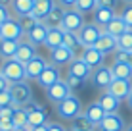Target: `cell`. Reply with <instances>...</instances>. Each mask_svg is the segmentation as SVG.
I'll return each mask as SVG.
<instances>
[{"instance_id": "1", "label": "cell", "mask_w": 132, "mask_h": 131, "mask_svg": "<svg viewBox=\"0 0 132 131\" xmlns=\"http://www.w3.org/2000/svg\"><path fill=\"white\" fill-rule=\"evenodd\" d=\"M0 73L4 75L10 83H21V81H27L25 75V64L17 62L15 58H10V60H2V66H0Z\"/></svg>"}, {"instance_id": "41", "label": "cell", "mask_w": 132, "mask_h": 131, "mask_svg": "<svg viewBox=\"0 0 132 131\" xmlns=\"http://www.w3.org/2000/svg\"><path fill=\"white\" fill-rule=\"evenodd\" d=\"M117 2H119V0H98V6H103V8H111V10H115Z\"/></svg>"}, {"instance_id": "23", "label": "cell", "mask_w": 132, "mask_h": 131, "mask_svg": "<svg viewBox=\"0 0 132 131\" xmlns=\"http://www.w3.org/2000/svg\"><path fill=\"white\" fill-rule=\"evenodd\" d=\"M57 6L56 0H35V8H33V16L36 17L38 21H42L44 17L48 16L54 8Z\"/></svg>"}, {"instance_id": "20", "label": "cell", "mask_w": 132, "mask_h": 131, "mask_svg": "<svg viewBox=\"0 0 132 131\" xmlns=\"http://www.w3.org/2000/svg\"><path fill=\"white\" fill-rule=\"evenodd\" d=\"M98 102H100V106L105 110V114H117V110H119V106H121V100L115 98L109 91H103L100 94Z\"/></svg>"}, {"instance_id": "7", "label": "cell", "mask_w": 132, "mask_h": 131, "mask_svg": "<svg viewBox=\"0 0 132 131\" xmlns=\"http://www.w3.org/2000/svg\"><path fill=\"white\" fill-rule=\"evenodd\" d=\"M84 25V13H80L79 10L71 8V10H65V16H63V23L61 29L69 31V33H79Z\"/></svg>"}, {"instance_id": "49", "label": "cell", "mask_w": 132, "mask_h": 131, "mask_svg": "<svg viewBox=\"0 0 132 131\" xmlns=\"http://www.w3.org/2000/svg\"><path fill=\"white\" fill-rule=\"evenodd\" d=\"M126 102H128V106H130V110H132V93H130V96L126 98Z\"/></svg>"}, {"instance_id": "31", "label": "cell", "mask_w": 132, "mask_h": 131, "mask_svg": "<svg viewBox=\"0 0 132 131\" xmlns=\"http://www.w3.org/2000/svg\"><path fill=\"white\" fill-rule=\"evenodd\" d=\"M117 50L119 52H130L132 50V29L125 31L121 37H117Z\"/></svg>"}, {"instance_id": "43", "label": "cell", "mask_w": 132, "mask_h": 131, "mask_svg": "<svg viewBox=\"0 0 132 131\" xmlns=\"http://www.w3.org/2000/svg\"><path fill=\"white\" fill-rule=\"evenodd\" d=\"M67 83H69V87L71 89H79V87H82V81H79V79H75V77H69V75H67Z\"/></svg>"}, {"instance_id": "13", "label": "cell", "mask_w": 132, "mask_h": 131, "mask_svg": "<svg viewBox=\"0 0 132 131\" xmlns=\"http://www.w3.org/2000/svg\"><path fill=\"white\" fill-rule=\"evenodd\" d=\"M35 56H38L35 44L29 43V40H19V46H17V52H15L13 58H15L17 62H21V64H29Z\"/></svg>"}, {"instance_id": "42", "label": "cell", "mask_w": 132, "mask_h": 131, "mask_svg": "<svg viewBox=\"0 0 132 131\" xmlns=\"http://www.w3.org/2000/svg\"><path fill=\"white\" fill-rule=\"evenodd\" d=\"M57 4H60L61 8H65V10H71V8H75L77 0H57Z\"/></svg>"}, {"instance_id": "25", "label": "cell", "mask_w": 132, "mask_h": 131, "mask_svg": "<svg viewBox=\"0 0 132 131\" xmlns=\"http://www.w3.org/2000/svg\"><path fill=\"white\" fill-rule=\"evenodd\" d=\"M84 116H86V118H88V120L94 123V127H98V125L102 123V120L105 118V110L100 106V102H92L90 106H86Z\"/></svg>"}, {"instance_id": "39", "label": "cell", "mask_w": 132, "mask_h": 131, "mask_svg": "<svg viewBox=\"0 0 132 131\" xmlns=\"http://www.w3.org/2000/svg\"><path fill=\"white\" fill-rule=\"evenodd\" d=\"M115 60H121V62H126L128 66H132V50L130 52H115Z\"/></svg>"}, {"instance_id": "12", "label": "cell", "mask_w": 132, "mask_h": 131, "mask_svg": "<svg viewBox=\"0 0 132 131\" xmlns=\"http://www.w3.org/2000/svg\"><path fill=\"white\" fill-rule=\"evenodd\" d=\"M107 91L115 98H119V100H126L132 93V83L130 81H125V79H113V83L109 85Z\"/></svg>"}, {"instance_id": "17", "label": "cell", "mask_w": 132, "mask_h": 131, "mask_svg": "<svg viewBox=\"0 0 132 131\" xmlns=\"http://www.w3.org/2000/svg\"><path fill=\"white\" fill-rule=\"evenodd\" d=\"M63 16H65V8H61L60 4H57V6L42 19V23L46 25L48 29H60L61 23H63Z\"/></svg>"}, {"instance_id": "15", "label": "cell", "mask_w": 132, "mask_h": 131, "mask_svg": "<svg viewBox=\"0 0 132 131\" xmlns=\"http://www.w3.org/2000/svg\"><path fill=\"white\" fill-rule=\"evenodd\" d=\"M80 58H82V60H84L90 67H92V70H96V67L103 66L105 54H102L96 46H90V48H82V54H80Z\"/></svg>"}, {"instance_id": "6", "label": "cell", "mask_w": 132, "mask_h": 131, "mask_svg": "<svg viewBox=\"0 0 132 131\" xmlns=\"http://www.w3.org/2000/svg\"><path fill=\"white\" fill-rule=\"evenodd\" d=\"M23 35H25V31L19 25L17 17H10L6 23L0 25V39H4V40H21Z\"/></svg>"}, {"instance_id": "27", "label": "cell", "mask_w": 132, "mask_h": 131, "mask_svg": "<svg viewBox=\"0 0 132 131\" xmlns=\"http://www.w3.org/2000/svg\"><path fill=\"white\" fill-rule=\"evenodd\" d=\"M63 35H65V31H63L61 27H60V29H48L46 40H44V46L50 48V50L61 46V44H63Z\"/></svg>"}, {"instance_id": "46", "label": "cell", "mask_w": 132, "mask_h": 131, "mask_svg": "<svg viewBox=\"0 0 132 131\" xmlns=\"http://www.w3.org/2000/svg\"><path fill=\"white\" fill-rule=\"evenodd\" d=\"M31 131H48V123L46 125H38V127H31Z\"/></svg>"}, {"instance_id": "4", "label": "cell", "mask_w": 132, "mask_h": 131, "mask_svg": "<svg viewBox=\"0 0 132 131\" xmlns=\"http://www.w3.org/2000/svg\"><path fill=\"white\" fill-rule=\"evenodd\" d=\"M103 29L96 23H84L82 29L79 31V40H80V46L82 48H90V46H96V43L100 40V37H102Z\"/></svg>"}, {"instance_id": "11", "label": "cell", "mask_w": 132, "mask_h": 131, "mask_svg": "<svg viewBox=\"0 0 132 131\" xmlns=\"http://www.w3.org/2000/svg\"><path fill=\"white\" fill-rule=\"evenodd\" d=\"M48 62L44 60L42 56H35L29 64H25V75H27V81H36L42 75V71L46 70Z\"/></svg>"}, {"instance_id": "5", "label": "cell", "mask_w": 132, "mask_h": 131, "mask_svg": "<svg viewBox=\"0 0 132 131\" xmlns=\"http://www.w3.org/2000/svg\"><path fill=\"white\" fill-rule=\"evenodd\" d=\"M92 67H90L86 62L82 60L80 56H77L75 60L69 64V70H67V75L69 77H75V79H79V81H82V83H86L90 77H92Z\"/></svg>"}, {"instance_id": "45", "label": "cell", "mask_w": 132, "mask_h": 131, "mask_svg": "<svg viewBox=\"0 0 132 131\" xmlns=\"http://www.w3.org/2000/svg\"><path fill=\"white\" fill-rule=\"evenodd\" d=\"M10 87H12V83H10L6 77H4L2 73H0V91H8Z\"/></svg>"}, {"instance_id": "40", "label": "cell", "mask_w": 132, "mask_h": 131, "mask_svg": "<svg viewBox=\"0 0 132 131\" xmlns=\"http://www.w3.org/2000/svg\"><path fill=\"white\" fill-rule=\"evenodd\" d=\"M12 17V12H10V8L8 6H0V25L2 23H6L8 19Z\"/></svg>"}, {"instance_id": "9", "label": "cell", "mask_w": 132, "mask_h": 131, "mask_svg": "<svg viewBox=\"0 0 132 131\" xmlns=\"http://www.w3.org/2000/svg\"><path fill=\"white\" fill-rule=\"evenodd\" d=\"M77 58V54L71 50V48H67L65 44H61V46L54 48V50H50V60H52V64L56 67H61V66H69L73 60Z\"/></svg>"}, {"instance_id": "22", "label": "cell", "mask_w": 132, "mask_h": 131, "mask_svg": "<svg viewBox=\"0 0 132 131\" xmlns=\"http://www.w3.org/2000/svg\"><path fill=\"white\" fill-rule=\"evenodd\" d=\"M35 8V0H12L10 4V12H13V16L23 17V16H31Z\"/></svg>"}, {"instance_id": "26", "label": "cell", "mask_w": 132, "mask_h": 131, "mask_svg": "<svg viewBox=\"0 0 132 131\" xmlns=\"http://www.w3.org/2000/svg\"><path fill=\"white\" fill-rule=\"evenodd\" d=\"M111 73L115 79H125V81H130L132 79V66H128L126 62H121V60H115L111 66Z\"/></svg>"}, {"instance_id": "48", "label": "cell", "mask_w": 132, "mask_h": 131, "mask_svg": "<svg viewBox=\"0 0 132 131\" xmlns=\"http://www.w3.org/2000/svg\"><path fill=\"white\" fill-rule=\"evenodd\" d=\"M13 131H31V127L27 125V127H13Z\"/></svg>"}, {"instance_id": "14", "label": "cell", "mask_w": 132, "mask_h": 131, "mask_svg": "<svg viewBox=\"0 0 132 131\" xmlns=\"http://www.w3.org/2000/svg\"><path fill=\"white\" fill-rule=\"evenodd\" d=\"M100 131H125V120L119 114H105V118L102 120V123L98 125Z\"/></svg>"}, {"instance_id": "33", "label": "cell", "mask_w": 132, "mask_h": 131, "mask_svg": "<svg viewBox=\"0 0 132 131\" xmlns=\"http://www.w3.org/2000/svg\"><path fill=\"white\" fill-rule=\"evenodd\" d=\"M98 8V0H77L75 10H79L80 13H94V10Z\"/></svg>"}, {"instance_id": "35", "label": "cell", "mask_w": 132, "mask_h": 131, "mask_svg": "<svg viewBox=\"0 0 132 131\" xmlns=\"http://www.w3.org/2000/svg\"><path fill=\"white\" fill-rule=\"evenodd\" d=\"M17 19H19V25L23 27V31L25 33H29L31 29H33V27L38 23V19H36V17L33 16V13H31V16H23V17H17Z\"/></svg>"}, {"instance_id": "21", "label": "cell", "mask_w": 132, "mask_h": 131, "mask_svg": "<svg viewBox=\"0 0 132 131\" xmlns=\"http://www.w3.org/2000/svg\"><path fill=\"white\" fill-rule=\"evenodd\" d=\"M115 16H117L115 10H111V8H103V6H98L96 10H94V23L100 25L102 29H105V25L111 23Z\"/></svg>"}, {"instance_id": "18", "label": "cell", "mask_w": 132, "mask_h": 131, "mask_svg": "<svg viewBox=\"0 0 132 131\" xmlns=\"http://www.w3.org/2000/svg\"><path fill=\"white\" fill-rule=\"evenodd\" d=\"M46 35H48V27L42 23V21H38L33 29L29 31V33H25V37L29 43H33L35 46H38V44H44V40H46Z\"/></svg>"}, {"instance_id": "8", "label": "cell", "mask_w": 132, "mask_h": 131, "mask_svg": "<svg viewBox=\"0 0 132 131\" xmlns=\"http://www.w3.org/2000/svg\"><path fill=\"white\" fill-rule=\"evenodd\" d=\"M71 91H73V89L69 87V83H67L65 79H60V81H56L52 87L46 89V96H48V100L54 102V104H60L61 100H65L67 96L73 94Z\"/></svg>"}, {"instance_id": "24", "label": "cell", "mask_w": 132, "mask_h": 131, "mask_svg": "<svg viewBox=\"0 0 132 131\" xmlns=\"http://www.w3.org/2000/svg\"><path fill=\"white\" fill-rule=\"evenodd\" d=\"M96 48L102 54H105V56H107V54H111V52H117V39L103 31L102 37H100V40L96 43Z\"/></svg>"}, {"instance_id": "16", "label": "cell", "mask_w": 132, "mask_h": 131, "mask_svg": "<svg viewBox=\"0 0 132 131\" xmlns=\"http://www.w3.org/2000/svg\"><path fill=\"white\" fill-rule=\"evenodd\" d=\"M60 70H57L54 64H48L46 66V70L42 71V75H40L38 79H36V83L40 85L42 89H48V87H52L56 81H60Z\"/></svg>"}, {"instance_id": "36", "label": "cell", "mask_w": 132, "mask_h": 131, "mask_svg": "<svg viewBox=\"0 0 132 131\" xmlns=\"http://www.w3.org/2000/svg\"><path fill=\"white\" fill-rule=\"evenodd\" d=\"M13 110H15V106H13V104L0 108V121H10L12 116H13Z\"/></svg>"}, {"instance_id": "38", "label": "cell", "mask_w": 132, "mask_h": 131, "mask_svg": "<svg viewBox=\"0 0 132 131\" xmlns=\"http://www.w3.org/2000/svg\"><path fill=\"white\" fill-rule=\"evenodd\" d=\"M10 104H12V93H10V89H8V91H0V108L10 106Z\"/></svg>"}, {"instance_id": "29", "label": "cell", "mask_w": 132, "mask_h": 131, "mask_svg": "<svg viewBox=\"0 0 132 131\" xmlns=\"http://www.w3.org/2000/svg\"><path fill=\"white\" fill-rule=\"evenodd\" d=\"M17 46H19V40H4L0 39V58L2 60H10L15 56Z\"/></svg>"}, {"instance_id": "30", "label": "cell", "mask_w": 132, "mask_h": 131, "mask_svg": "<svg viewBox=\"0 0 132 131\" xmlns=\"http://www.w3.org/2000/svg\"><path fill=\"white\" fill-rule=\"evenodd\" d=\"M71 131H94V123L90 121L88 118H86L84 114L77 116L75 120H71Z\"/></svg>"}, {"instance_id": "19", "label": "cell", "mask_w": 132, "mask_h": 131, "mask_svg": "<svg viewBox=\"0 0 132 131\" xmlns=\"http://www.w3.org/2000/svg\"><path fill=\"white\" fill-rule=\"evenodd\" d=\"M46 123H48V112L42 106L27 112V125L29 127H38V125H46Z\"/></svg>"}, {"instance_id": "28", "label": "cell", "mask_w": 132, "mask_h": 131, "mask_svg": "<svg viewBox=\"0 0 132 131\" xmlns=\"http://www.w3.org/2000/svg\"><path fill=\"white\" fill-rule=\"evenodd\" d=\"M103 31H105V33H109L111 37L117 39V37H121L125 31H128V27H126V23L122 21L121 16H115V17H113V21H111L109 25H105V29H103Z\"/></svg>"}, {"instance_id": "51", "label": "cell", "mask_w": 132, "mask_h": 131, "mask_svg": "<svg viewBox=\"0 0 132 131\" xmlns=\"http://www.w3.org/2000/svg\"><path fill=\"white\" fill-rule=\"evenodd\" d=\"M125 131H132V125H128V127H126Z\"/></svg>"}, {"instance_id": "47", "label": "cell", "mask_w": 132, "mask_h": 131, "mask_svg": "<svg viewBox=\"0 0 132 131\" xmlns=\"http://www.w3.org/2000/svg\"><path fill=\"white\" fill-rule=\"evenodd\" d=\"M10 4H12V0H0V6H8L10 8Z\"/></svg>"}, {"instance_id": "32", "label": "cell", "mask_w": 132, "mask_h": 131, "mask_svg": "<svg viewBox=\"0 0 132 131\" xmlns=\"http://www.w3.org/2000/svg\"><path fill=\"white\" fill-rule=\"evenodd\" d=\"M63 44H65L67 48H71L75 54H77L79 48H82L80 46V40H79V35L77 33H69V31H65V35H63Z\"/></svg>"}, {"instance_id": "50", "label": "cell", "mask_w": 132, "mask_h": 131, "mask_svg": "<svg viewBox=\"0 0 132 131\" xmlns=\"http://www.w3.org/2000/svg\"><path fill=\"white\" fill-rule=\"evenodd\" d=\"M122 2H126V6H128V4H132V0H122Z\"/></svg>"}, {"instance_id": "37", "label": "cell", "mask_w": 132, "mask_h": 131, "mask_svg": "<svg viewBox=\"0 0 132 131\" xmlns=\"http://www.w3.org/2000/svg\"><path fill=\"white\" fill-rule=\"evenodd\" d=\"M121 17H122V21L126 23V27H128V29H132V4H128V6L122 10Z\"/></svg>"}, {"instance_id": "34", "label": "cell", "mask_w": 132, "mask_h": 131, "mask_svg": "<svg viewBox=\"0 0 132 131\" xmlns=\"http://www.w3.org/2000/svg\"><path fill=\"white\" fill-rule=\"evenodd\" d=\"M12 123H13V127H27V112H25V108H15V110H13Z\"/></svg>"}, {"instance_id": "44", "label": "cell", "mask_w": 132, "mask_h": 131, "mask_svg": "<svg viewBox=\"0 0 132 131\" xmlns=\"http://www.w3.org/2000/svg\"><path fill=\"white\" fill-rule=\"evenodd\" d=\"M48 131H67V129L63 127L61 123H57V121H50L48 123Z\"/></svg>"}, {"instance_id": "3", "label": "cell", "mask_w": 132, "mask_h": 131, "mask_svg": "<svg viewBox=\"0 0 132 131\" xmlns=\"http://www.w3.org/2000/svg\"><path fill=\"white\" fill-rule=\"evenodd\" d=\"M12 93V104L15 108H25L33 100V91H31L29 83L27 81H21V83H13L10 87Z\"/></svg>"}, {"instance_id": "10", "label": "cell", "mask_w": 132, "mask_h": 131, "mask_svg": "<svg viewBox=\"0 0 132 131\" xmlns=\"http://www.w3.org/2000/svg\"><path fill=\"white\" fill-rule=\"evenodd\" d=\"M113 79L115 77H113V73H111V67H107V66L96 67V70L92 71V77H90V81H92L98 89H102V91H107L109 85L113 83Z\"/></svg>"}, {"instance_id": "2", "label": "cell", "mask_w": 132, "mask_h": 131, "mask_svg": "<svg viewBox=\"0 0 132 131\" xmlns=\"http://www.w3.org/2000/svg\"><path fill=\"white\" fill-rule=\"evenodd\" d=\"M56 108H57L60 118H65V120H75L77 116L82 114V104H80V98L75 96V94H71V96H67L65 100H61L60 104H56Z\"/></svg>"}]
</instances>
